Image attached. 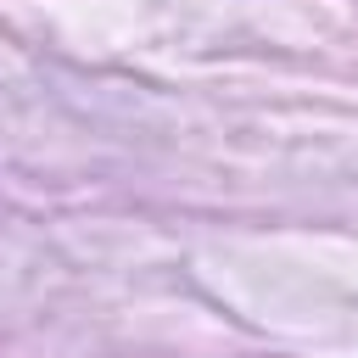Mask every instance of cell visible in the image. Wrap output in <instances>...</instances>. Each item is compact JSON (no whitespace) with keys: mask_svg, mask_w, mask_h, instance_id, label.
<instances>
[]
</instances>
